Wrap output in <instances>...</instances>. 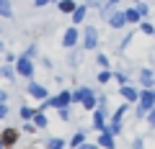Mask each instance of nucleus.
<instances>
[{"instance_id":"15","label":"nucleus","mask_w":155,"mask_h":149,"mask_svg":"<svg viewBox=\"0 0 155 149\" xmlns=\"http://www.w3.org/2000/svg\"><path fill=\"white\" fill-rule=\"evenodd\" d=\"M85 141H88V131H85V129H78V131H75V134L70 136L67 147H70V149H78L80 144H85Z\"/></svg>"},{"instance_id":"44","label":"nucleus","mask_w":155,"mask_h":149,"mask_svg":"<svg viewBox=\"0 0 155 149\" xmlns=\"http://www.w3.org/2000/svg\"><path fill=\"white\" fill-rule=\"evenodd\" d=\"M132 3H140V0H132Z\"/></svg>"},{"instance_id":"39","label":"nucleus","mask_w":155,"mask_h":149,"mask_svg":"<svg viewBox=\"0 0 155 149\" xmlns=\"http://www.w3.org/2000/svg\"><path fill=\"white\" fill-rule=\"evenodd\" d=\"M5 62H11V64H13V62H16V54H13V51H5Z\"/></svg>"},{"instance_id":"10","label":"nucleus","mask_w":155,"mask_h":149,"mask_svg":"<svg viewBox=\"0 0 155 149\" xmlns=\"http://www.w3.org/2000/svg\"><path fill=\"white\" fill-rule=\"evenodd\" d=\"M18 136H21V129H18V126H5L3 131H0V139H3V144H5V149L8 147H16Z\"/></svg>"},{"instance_id":"27","label":"nucleus","mask_w":155,"mask_h":149,"mask_svg":"<svg viewBox=\"0 0 155 149\" xmlns=\"http://www.w3.org/2000/svg\"><path fill=\"white\" fill-rule=\"evenodd\" d=\"M111 80H114V70H98V75H96V82L106 85V82H111Z\"/></svg>"},{"instance_id":"24","label":"nucleus","mask_w":155,"mask_h":149,"mask_svg":"<svg viewBox=\"0 0 155 149\" xmlns=\"http://www.w3.org/2000/svg\"><path fill=\"white\" fill-rule=\"evenodd\" d=\"M106 131H109L111 136H116V139H119V136L124 134V121H109V126H106Z\"/></svg>"},{"instance_id":"11","label":"nucleus","mask_w":155,"mask_h":149,"mask_svg":"<svg viewBox=\"0 0 155 149\" xmlns=\"http://www.w3.org/2000/svg\"><path fill=\"white\" fill-rule=\"evenodd\" d=\"M85 18H88V5L85 3H78V8L70 16V23L72 26H85Z\"/></svg>"},{"instance_id":"30","label":"nucleus","mask_w":155,"mask_h":149,"mask_svg":"<svg viewBox=\"0 0 155 149\" xmlns=\"http://www.w3.org/2000/svg\"><path fill=\"white\" fill-rule=\"evenodd\" d=\"M134 5L140 8V13H142V18H150V3H145V0H140V3H134Z\"/></svg>"},{"instance_id":"16","label":"nucleus","mask_w":155,"mask_h":149,"mask_svg":"<svg viewBox=\"0 0 155 149\" xmlns=\"http://www.w3.org/2000/svg\"><path fill=\"white\" fill-rule=\"evenodd\" d=\"M0 77H3V80H8V82H16V80H18L16 67H13L11 62H3V64H0Z\"/></svg>"},{"instance_id":"31","label":"nucleus","mask_w":155,"mask_h":149,"mask_svg":"<svg viewBox=\"0 0 155 149\" xmlns=\"http://www.w3.org/2000/svg\"><path fill=\"white\" fill-rule=\"evenodd\" d=\"M83 3L88 5V11H96V13H98L101 5H104V0H83Z\"/></svg>"},{"instance_id":"33","label":"nucleus","mask_w":155,"mask_h":149,"mask_svg":"<svg viewBox=\"0 0 155 149\" xmlns=\"http://www.w3.org/2000/svg\"><path fill=\"white\" fill-rule=\"evenodd\" d=\"M57 0H31V5L34 8H47V5H54Z\"/></svg>"},{"instance_id":"12","label":"nucleus","mask_w":155,"mask_h":149,"mask_svg":"<svg viewBox=\"0 0 155 149\" xmlns=\"http://www.w3.org/2000/svg\"><path fill=\"white\" fill-rule=\"evenodd\" d=\"M124 16H127V23H129V26H140V23L145 21V18H142V13H140V8L134 5V3L124 8Z\"/></svg>"},{"instance_id":"8","label":"nucleus","mask_w":155,"mask_h":149,"mask_svg":"<svg viewBox=\"0 0 155 149\" xmlns=\"http://www.w3.org/2000/svg\"><path fill=\"white\" fill-rule=\"evenodd\" d=\"M119 98L124 100V103H137L140 100V85L137 82H129V85H122V88H119Z\"/></svg>"},{"instance_id":"37","label":"nucleus","mask_w":155,"mask_h":149,"mask_svg":"<svg viewBox=\"0 0 155 149\" xmlns=\"http://www.w3.org/2000/svg\"><path fill=\"white\" fill-rule=\"evenodd\" d=\"M78 149H101V147H98V144H96V141H85V144H80V147H78Z\"/></svg>"},{"instance_id":"17","label":"nucleus","mask_w":155,"mask_h":149,"mask_svg":"<svg viewBox=\"0 0 155 149\" xmlns=\"http://www.w3.org/2000/svg\"><path fill=\"white\" fill-rule=\"evenodd\" d=\"M54 5H57V11H60L62 16H72V11L78 8V0H57Z\"/></svg>"},{"instance_id":"36","label":"nucleus","mask_w":155,"mask_h":149,"mask_svg":"<svg viewBox=\"0 0 155 149\" xmlns=\"http://www.w3.org/2000/svg\"><path fill=\"white\" fill-rule=\"evenodd\" d=\"M8 113H11V105H8V103H0V121L8 118Z\"/></svg>"},{"instance_id":"25","label":"nucleus","mask_w":155,"mask_h":149,"mask_svg":"<svg viewBox=\"0 0 155 149\" xmlns=\"http://www.w3.org/2000/svg\"><path fill=\"white\" fill-rule=\"evenodd\" d=\"M0 18H5V21L13 18V3L11 0H0Z\"/></svg>"},{"instance_id":"40","label":"nucleus","mask_w":155,"mask_h":149,"mask_svg":"<svg viewBox=\"0 0 155 149\" xmlns=\"http://www.w3.org/2000/svg\"><path fill=\"white\" fill-rule=\"evenodd\" d=\"M41 67L44 70H52V59H41Z\"/></svg>"},{"instance_id":"22","label":"nucleus","mask_w":155,"mask_h":149,"mask_svg":"<svg viewBox=\"0 0 155 149\" xmlns=\"http://www.w3.org/2000/svg\"><path fill=\"white\" fill-rule=\"evenodd\" d=\"M114 82L122 88V85H129V82H134V80L129 77V72H127V70H114Z\"/></svg>"},{"instance_id":"5","label":"nucleus","mask_w":155,"mask_h":149,"mask_svg":"<svg viewBox=\"0 0 155 149\" xmlns=\"http://www.w3.org/2000/svg\"><path fill=\"white\" fill-rule=\"evenodd\" d=\"M80 39H83V28L80 26H67L65 31H62V39H60V44H62V49H75V46H80Z\"/></svg>"},{"instance_id":"4","label":"nucleus","mask_w":155,"mask_h":149,"mask_svg":"<svg viewBox=\"0 0 155 149\" xmlns=\"http://www.w3.org/2000/svg\"><path fill=\"white\" fill-rule=\"evenodd\" d=\"M13 67H16V75H18V77H23V80H34V77H36V62H34L31 57H26L23 51L16 57Z\"/></svg>"},{"instance_id":"42","label":"nucleus","mask_w":155,"mask_h":149,"mask_svg":"<svg viewBox=\"0 0 155 149\" xmlns=\"http://www.w3.org/2000/svg\"><path fill=\"white\" fill-rule=\"evenodd\" d=\"M5 51L8 49H5V44H3V39H0V54H5Z\"/></svg>"},{"instance_id":"9","label":"nucleus","mask_w":155,"mask_h":149,"mask_svg":"<svg viewBox=\"0 0 155 149\" xmlns=\"http://www.w3.org/2000/svg\"><path fill=\"white\" fill-rule=\"evenodd\" d=\"M134 82L140 85V88H155V70L153 67H142V70L137 72V80Z\"/></svg>"},{"instance_id":"18","label":"nucleus","mask_w":155,"mask_h":149,"mask_svg":"<svg viewBox=\"0 0 155 149\" xmlns=\"http://www.w3.org/2000/svg\"><path fill=\"white\" fill-rule=\"evenodd\" d=\"M67 51H70V57H67V64L75 70V67L83 62V46H75V49H67Z\"/></svg>"},{"instance_id":"26","label":"nucleus","mask_w":155,"mask_h":149,"mask_svg":"<svg viewBox=\"0 0 155 149\" xmlns=\"http://www.w3.org/2000/svg\"><path fill=\"white\" fill-rule=\"evenodd\" d=\"M137 31H140V33H145V36H155V23L145 18V21L137 26Z\"/></svg>"},{"instance_id":"21","label":"nucleus","mask_w":155,"mask_h":149,"mask_svg":"<svg viewBox=\"0 0 155 149\" xmlns=\"http://www.w3.org/2000/svg\"><path fill=\"white\" fill-rule=\"evenodd\" d=\"M31 123H34L36 129H47V126H49V118H47V113H44V110H39V108H36V113H34Z\"/></svg>"},{"instance_id":"41","label":"nucleus","mask_w":155,"mask_h":149,"mask_svg":"<svg viewBox=\"0 0 155 149\" xmlns=\"http://www.w3.org/2000/svg\"><path fill=\"white\" fill-rule=\"evenodd\" d=\"M109 5H114V8H122V0H106Z\"/></svg>"},{"instance_id":"34","label":"nucleus","mask_w":155,"mask_h":149,"mask_svg":"<svg viewBox=\"0 0 155 149\" xmlns=\"http://www.w3.org/2000/svg\"><path fill=\"white\" fill-rule=\"evenodd\" d=\"M129 147H132V149H145V136H134Z\"/></svg>"},{"instance_id":"23","label":"nucleus","mask_w":155,"mask_h":149,"mask_svg":"<svg viewBox=\"0 0 155 149\" xmlns=\"http://www.w3.org/2000/svg\"><path fill=\"white\" fill-rule=\"evenodd\" d=\"M96 67H98V70H111V59H109V54H106V51H96Z\"/></svg>"},{"instance_id":"13","label":"nucleus","mask_w":155,"mask_h":149,"mask_svg":"<svg viewBox=\"0 0 155 149\" xmlns=\"http://www.w3.org/2000/svg\"><path fill=\"white\" fill-rule=\"evenodd\" d=\"M129 108H134V105H132V103H124V100H122V103L111 110V118H109V121H124V116L129 113Z\"/></svg>"},{"instance_id":"3","label":"nucleus","mask_w":155,"mask_h":149,"mask_svg":"<svg viewBox=\"0 0 155 149\" xmlns=\"http://www.w3.org/2000/svg\"><path fill=\"white\" fill-rule=\"evenodd\" d=\"M80 46H83V51H98L101 49V31H98V26H93V23H85L83 26Z\"/></svg>"},{"instance_id":"14","label":"nucleus","mask_w":155,"mask_h":149,"mask_svg":"<svg viewBox=\"0 0 155 149\" xmlns=\"http://www.w3.org/2000/svg\"><path fill=\"white\" fill-rule=\"evenodd\" d=\"M96 144H98L101 149H116V136H111L109 131H101L98 139H96Z\"/></svg>"},{"instance_id":"29","label":"nucleus","mask_w":155,"mask_h":149,"mask_svg":"<svg viewBox=\"0 0 155 149\" xmlns=\"http://www.w3.org/2000/svg\"><path fill=\"white\" fill-rule=\"evenodd\" d=\"M57 118H60L62 123H67V121L72 118V110H70V108H60V110H57Z\"/></svg>"},{"instance_id":"7","label":"nucleus","mask_w":155,"mask_h":149,"mask_svg":"<svg viewBox=\"0 0 155 149\" xmlns=\"http://www.w3.org/2000/svg\"><path fill=\"white\" fill-rule=\"evenodd\" d=\"M106 26H109L111 31H124V28H129L127 16H124V8H116V11L106 18Z\"/></svg>"},{"instance_id":"2","label":"nucleus","mask_w":155,"mask_h":149,"mask_svg":"<svg viewBox=\"0 0 155 149\" xmlns=\"http://www.w3.org/2000/svg\"><path fill=\"white\" fill-rule=\"evenodd\" d=\"M155 108V88H140V100L134 103V116L142 121L147 113Z\"/></svg>"},{"instance_id":"38","label":"nucleus","mask_w":155,"mask_h":149,"mask_svg":"<svg viewBox=\"0 0 155 149\" xmlns=\"http://www.w3.org/2000/svg\"><path fill=\"white\" fill-rule=\"evenodd\" d=\"M8 98H11V95H8V90L0 88V103H8Z\"/></svg>"},{"instance_id":"1","label":"nucleus","mask_w":155,"mask_h":149,"mask_svg":"<svg viewBox=\"0 0 155 149\" xmlns=\"http://www.w3.org/2000/svg\"><path fill=\"white\" fill-rule=\"evenodd\" d=\"M72 103L80 105L83 110H91L93 113L96 105H98V93L91 85H78V88H72Z\"/></svg>"},{"instance_id":"35","label":"nucleus","mask_w":155,"mask_h":149,"mask_svg":"<svg viewBox=\"0 0 155 149\" xmlns=\"http://www.w3.org/2000/svg\"><path fill=\"white\" fill-rule=\"evenodd\" d=\"M145 123H147V126H150V129L155 131V108H153V110L147 113V118H145Z\"/></svg>"},{"instance_id":"28","label":"nucleus","mask_w":155,"mask_h":149,"mask_svg":"<svg viewBox=\"0 0 155 149\" xmlns=\"http://www.w3.org/2000/svg\"><path fill=\"white\" fill-rule=\"evenodd\" d=\"M23 54H26V57H31V59H36V57H39V41H31V44H28L26 49H23Z\"/></svg>"},{"instance_id":"32","label":"nucleus","mask_w":155,"mask_h":149,"mask_svg":"<svg viewBox=\"0 0 155 149\" xmlns=\"http://www.w3.org/2000/svg\"><path fill=\"white\" fill-rule=\"evenodd\" d=\"M21 131H23V134H36V131H39V129H36V126H34V123H31V121H21Z\"/></svg>"},{"instance_id":"46","label":"nucleus","mask_w":155,"mask_h":149,"mask_svg":"<svg viewBox=\"0 0 155 149\" xmlns=\"http://www.w3.org/2000/svg\"><path fill=\"white\" fill-rule=\"evenodd\" d=\"M153 39H155V36H153Z\"/></svg>"},{"instance_id":"20","label":"nucleus","mask_w":155,"mask_h":149,"mask_svg":"<svg viewBox=\"0 0 155 149\" xmlns=\"http://www.w3.org/2000/svg\"><path fill=\"white\" fill-rule=\"evenodd\" d=\"M44 149H67V139L62 136H49L44 141Z\"/></svg>"},{"instance_id":"19","label":"nucleus","mask_w":155,"mask_h":149,"mask_svg":"<svg viewBox=\"0 0 155 149\" xmlns=\"http://www.w3.org/2000/svg\"><path fill=\"white\" fill-rule=\"evenodd\" d=\"M34 113H36V105H28V103L18 105V118H21V121H31Z\"/></svg>"},{"instance_id":"43","label":"nucleus","mask_w":155,"mask_h":149,"mask_svg":"<svg viewBox=\"0 0 155 149\" xmlns=\"http://www.w3.org/2000/svg\"><path fill=\"white\" fill-rule=\"evenodd\" d=\"M0 149H5V144H3V139H0Z\"/></svg>"},{"instance_id":"45","label":"nucleus","mask_w":155,"mask_h":149,"mask_svg":"<svg viewBox=\"0 0 155 149\" xmlns=\"http://www.w3.org/2000/svg\"><path fill=\"white\" fill-rule=\"evenodd\" d=\"M67 149H70V147H67Z\"/></svg>"},{"instance_id":"6","label":"nucleus","mask_w":155,"mask_h":149,"mask_svg":"<svg viewBox=\"0 0 155 149\" xmlns=\"http://www.w3.org/2000/svg\"><path fill=\"white\" fill-rule=\"evenodd\" d=\"M26 95L31 100H36V103H41V100L49 98V90H47L44 82H39V80H28L26 82Z\"/></svg>"}]
</instances>
